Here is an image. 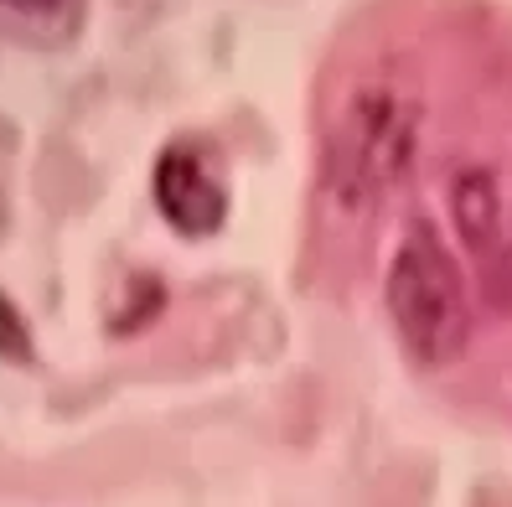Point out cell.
I'll list each match as a JSON object with an SVG mask.
<instances>
[{
  "instance_id": "cell-1",
  "label": "cell",
  "mask_w": 512,
  "mask_h": 507,
  "mask_svg": "<svg viewBox=\"0 0 512 507\" xmlns=\"http://www.w3.org/2000/svg\"><path fill=\"white\" fill-rule=\"evenodd\" d=\"M419 145V104L394 83L352 88L337 109L321 151V187L342 213H368L414 161Z\"/></svg>"
},
{
  "instance_id": "cell-2",
  "label": "cell",
  "mask_w": 512,
  "mask_h": 507,
  "mask_svg": "<svg viewBox=\"0 0 512 507\" xmlns=\"http://www.w3.org/2000/svg\"><path fill=\"white\" fill-rule=\"evenodd\" d=\"M383 301L394 316V332L425 368L456 363L471 342V290L461 264L450 259L445 238L430 223H414L383 275Z\"/></svg>"
},
{
  "instance_id": "cell-3",
  "label": "cell",
  "mask_w": 512,
  "mask_h": 507,
  "mask_svg": "<svg viewBox=\"0 0 512 507\" xmlns=\"http://www.w3.org/2000/svg\"><path fill=\"white\" fill-rule=\"evenodd\" d=\"M150 197H156L161 218L182 238H207L228 218V166L207 140L182 135L156 156L150 171Z\"/></svg>"
},
{
  "instance_id": "cell-4",
  "label": "cell",
  "mask_w": 512,
  "mask_h": 507,
  "mask_svg": "<svg viewBox=\"0 0 512 507\" xmlns=\"http://www.w3.org/2000/svg\"><path fill=\"white\" fill-rule=\"evenodd\" d=\"M450 213H456L466 254L487 270V280L512 275V202L502 176L487 166H466L450 187Z\"/></svg>"
},
{
  "instance_id": "cell-5",
  "label": "cell",
  "mask_w": 512,
  "mask_h": 507,
  "mask_svg": "<svg viewBox=\"0 0 512 507\" xmlns=\"http://www.w3.org/2000/svg\"><path fill=\"white\" fill-rule=\"evenodd\" d=\"M0 357L6 363H32L37 347H32V321L21 316V306L0 290Z\"/></svg>"
},
{
  "instance_id": "cell-6",
  "label": "cell",
  "mask_w": 512,
  "mask_h": 507,
  "mask_svg": "<svg viewBox=\"0 0 512 507\" xmlns=\"http://www.w3.org/2000/svg\"><path fill=\"white\" fill-rule=\"evenodd\" d=\"M0 6H11V11H57V6H63V0H0Z\"/></svg>"
}]
</instances>
